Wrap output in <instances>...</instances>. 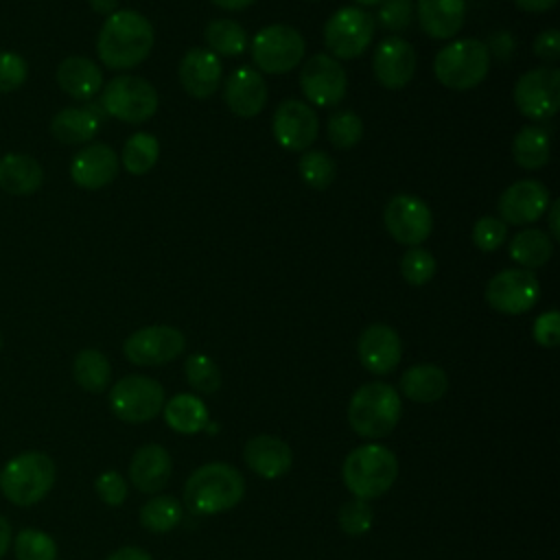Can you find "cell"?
Wrapping results in <instances>:
<instances>
[{
    "instance_id": "cell-14",
    "label": "cell",
    "mask_w": 560,
    "mask_h": 560,
    "mask_svg": "<svg viewBox=\"0 0 560 560\" xmlns=\"http://www.w3.org/2000/svg\"><path fill=\"white\" fill-rule=\"evenodd\" d=\"M514 103L532 120L551 118L560 107V70L542 66L523 72L514 85Z\"/></svg>"
},
{
    "instance_id": "cell-37",
    "label": "cell",
    "mask_w": 560,
    "mask_h": 560,
    "mask_svg": "<svg viewBox=\"0 0 560 560\" xmlns=\"http://www.w3.org/2000/svg\"><path fill=\"white\" fill-rule=\"evenodd\" d=\"M15 560H57V542L42 529H20L11 540Z\"/></svg>"
},
{
    "instance_id": "cell-53",
    "label": "cell",
    "mask_w": 560,
    "mask_h": 560,
    "mask_svg": "<svg viewBox=\"0 0 560 560\" xmlns=\"http://www.w3.org/2000/svg\"><path fill=\"white\" fill-rule=\"evenodd\" d=\"M90 2V7H92V11H96V13H101V15H112V13H116L118 11V4H120V0H88Z\"/></svg>"
},
{
    "instance_id": "cell-50",
    "label": "cell",
    "mask_w": 560,
    "mask_h": 560,
    "mask_svg": "<svg viewBox=\"0 0 560 560\" xmlns=\"http://www.w3.org/2000/svg\"><path fill=\"white\" fill-rule=\"evenodd\" d=\"M107 560H153V558L140 547H120L114 553H109Z\"/></svg>"
},
{
    "instance_id": "cell-30",
    "label": "cell",
    "mask_w": 560,
    "mask_h": 560,
    "mask_svg": "<svg viewBox=\"0 0 560 560\" xmlns=\"http://www.w3.org/2000/svg\"><path fill=\"white\" fill-rule=\"evenodd\" d=\"M551 142L547 129L538 125H525L512 140V158L525 171H538L549 162Z\"/></svg>"
},
{
    "instance_id": "cell-45",
    "label": "cell",
    "mask_w": 560,
    "mask_h": 560,
    "mask_svg": "<svg viewBox=\"0 0 560 560\" xmlns=\"http://www.w3.org/2000/svg\"><path fill=\"white\" fill-rule=\"evenodd\" d=\"M508 238V225L497 217H479L472 225V243L481 252L499 249Z\"/></svg>"
},
{
    "instance_id": "cell-52",
    "label": "cell",
    "mask_w": 560,
    "mask_h": 560,
    "mask_svg": "<svg viewBox=\"0 0 560 560\" xmlns=\"http://www.w3.org/2000/svg\"><path fill=\"white\" fill-rule=\"evenodd\" d=\"M13 534H11V523L4 514H0V560L7 556L9 547H11Z\"/></svg>"
},
{
    "instance_id": "cell-25",
    "label": "cell",
    "mask_w": 560,
    "mask_h": 560,
    "mask_svg": "<svg viewBox=\"0 0 560 560\" xmlns=\"http://www.w3.org/2000/svg\"><path fill=\"white\" fill-rule=\"evenodd\" d=\"M57 85L77 101H90L103 90V70L96 61L83 55L66 57L55 72Z\"/></svg>"
},
{
    "instance_id": "cell-57",
    "label": "cell",
    "mask_w": 560,
    "mask_h": 560,
    "mask_svg": "<svg viewBox=\"0 0 560 560\" xmlns=\"http://www.w3.org/2000/svg\"><path fill=\"white\" fill-rule=\"evenodd\" d=\"M0 348H2V335H0Z\"/></svg>"
},
{
    "instance_id": "cell-15",
    "label": "cell",
    "mask_w": 560,
    "mask_h": 560,
    "mask_svg": "<svg viewBox=\"0 0 560 560\" xmlns=\"http://www.w3.org/2000/svg\"><path fill=\"white\" fill-rule=\"evenodd\" d=\"M184 348L186 337L182 330L166 324L140 328L131 332L122 343V352L133 365H164L177 359Z\"/></svg>"
},
{
    "instance_id": "cell-49",
    "label": "cell",
    "mask_w": 560,
    "mask_h": 560,
    "mask_svg": "<svg viewBox=\"0 0 560 560\" xmlns=\"http://www.w3.org/2000/svg\"><path fill=\"white\" fill-rule=\"evenodd\" d=\"M534 52L545 61H556L560 57V31L547 28L538 33L534 39Z\"/></svg>"
},
{
    "instance_id": "cell-24",
    "label": "cell",
    "mask_w": 560,
    "mask_h": 560,
    "mask_svg": "<svg viewBox=\"0 0 560 560\" xmlns=\"http://www.w3.org/2000/svg\"><path fill=\"white\" fill-rule=\"evenodd\" d=\"M173 472V459L168 451L160 444L140 446L129 462V479L131 483L147 494L162 490Z\"/></svg>"
},
{
    "instance_id": "cell-41",
    "label": "cell",
    "mask_w": 560,
    "mask_h": 560,
    "mask_svg": "<svg viewBox=\"0 0 560 560\" xmlns=\"http://www.w3.org/2000/svg\"><path fill=\"white\" fill-rule=\"evenodd\" d=\"M184 372H186V378L192 385V389H197L201 394H212L221 387V370L206 354H199V352L190 354L184 363Z\"/></svg>"
},
{
    "instance_id": "cell-9",
    "label": "cell",
    "mask_w": 560,
    "mask_h": 560,
    "mask_svg": "<svg viewBox=\"0 0 560 560\" xmlns=\"http://www.w3.org/2000/svg\"><path fill=\"white\" fill-rule=\"evenodd\" d=\"M164 407L162 385L142 374H129L116 381L109 389V409L116 418L140 424L153 420Z\"/></svg>"
},
{
    "instance_id": "cell-35",
    "label": "cell",
    "mask_w": 560,
    "mask_h": 560,
    "mask_svg": "<svg viewBox=\"0 0 560 560\" xmlns=\"http://www.w3.org/2000/svg\"><path fill=\"white\" fill-rule=\"evenodd\" d=\"M160 158V142L155 136L147 131H136L133 136L127 138L122 147V168L131 175H144L149 173Z\"/></svg>"
},
{
    "instance_id": "cell-33",
    "label": "cell",
    "mask_w": 560,
    "mask_h": 560,
    "mask_svg": "<svg viewBox=\"0 0 560 560\" xmlns=\"http://www.w3.org/2000/svg\"><path fill=\"white\" fill-rule=\"evenodd\" d=\"M72 376L77 385L90 394H101L109 387L112 365L107 357L96 348H85L77 352L72 361Z\"/></svg>"
},
{
    "instance_id": "cell-13",
    "label": "cell",
    "mask_w": 560,
    "mask_h": 560,
    "mask_svg": "<svg viewBox=\"0 0 560 560\" xmlns=\"http://www.w3.org/2000/svg\"><path fill=\"white\" fill-rule=\"evenodd\" d=\"M387 234L407 247L422 245L433 230L431 208L416 195H394L383 210Z\"/></svg>"
},
{
    "instance_id": "cell-29",
    "label": "cell",
    "mask_w": 560,
    "mask_h": 560,
    "mask_svg": "<svg viewBox=\"0 0 560 560\" xmlns=\"http://www.w3.org/2000/svg\"><path fill=\"white\" fill-rule=\"evenodd\" d=\"M402 394L413 402H435L448 389V376L433 363H416L400 376Z\"/></svg>"
},
{
    "instance_id": "cell-44",
    "label": "cell",
    "mask_w": 560,
    "mask_h": 560,
    "mask_svg": "<svg viewBox=\"0 0 560 560\" xmlns=\"http://www.w3.org/2000/svg\"><path fill=\"white\" fill-rule=\"evenodd\" d=\"M28 77V63L13 50H0V94L15 92Z\"/></svg>"
},
{
    "instance_id": "cell-42",
    "label": "cell",
    "mask_w": 560,
    "mask_h": 560,
    "mask_svg": "<svg viewBox=\"0 0 560 560\" xmlns=\"http://www.w3.org/2000/svg\"><path fill=\"white\" fill-rule=\"evenodd\" d=\"M337 521L348 536H361L372 527V508L368 505V501L354 497L339 508Z\"/></svg>"
},
{
    "instance_id": "cell-11",
    "label": "cell",
    "mask_w": 560,
    "mask_h": 560,
    "mask_svg": "<svg viewBox=\"0 0 560 560\" xmlns=\"http://www.w3.org/2000/svg\"><path fill=\"white\" fill-rule=\"evenodd\" d=\"M298 81L306 101L317 107H335L348 92V74L341 61L326 52L311 55L302 63Z\"/></svg>"
},
{
    "instance_id": "cell-18",
    "label": "cell",
    "mask_w": 560,
    "mask_h": 560,
    "mask_svg": "<svg viewBox=\"0 0 560 560\" xmlns=\"http://www.w3.org/2000/svg\"><path fill=\"white\" fill-rule=\"evenodd\" d=\"M416 48L402 37H385L372 55L374 79L387 90L405 88L416 74Z\"/></svg>"
},
{
    "instance_id": "cell-2",
    "label": "cell",
    "mask_w": 560,
    "mask_h": 560,
    "mask_svg": "<svg viewBox=\"0 0 560 560\" xmlns=\"http://www.w3.org/2000/svg\"><path fill=\"white\" fill-rule=\"evenodd\" d=\"M245 497L243 475L223 462L199 466L184 486V503L192 514L210 516L232 510Z\"/></svg>"
},
{
    "instance_id": "cell-22",
    "label": "cell",
    "mask_w": 560,
    "mask_h": 560,
    "mask_svg": "<svg viewBox=\"0 0 560 560\" xmlns=\"http://www.w3.org/2000/svg\"><path fill=\"white\" fill-rule=\"evenodd\" d=\"M223 101L228 109L238 118H254L267 103V83L254 68H236L230 72L223 85Z\"/></svg>"
},
{
    "instance_id": "cell-4",
    "label": "cell",
    "mask_w": 560,
    "mask_h": 560,
    "mask_svg": "<svg viewBox=\"0 0 560 560\" xmlns=\"http://www.w3.org/2000/svg\"><path fill=\"white\" fill-rule=\"evenodd\" d=\"M55 479L57 466L50 455L42 451H24L2 466L0 492L9 503L31 508L52 490Z\"/></svg>"
},
{
    "instance_id": "cell-21",
    "label": "cell",
    "mask_w": 560,
    "mask_h": 560,
    "mask_svg": "<svg viewBox=\"0 0 560 560\" xmlns=\"http://www.w3.org/2000/svg\"><path fill=\"white\" fill-rule=\"evenodd\" d=\"M177 77L186 94L203 101L219 90L223 66L221 59L208 48H190L179 61Z\"/></svg>"
},
{
    "instance_id": "cell-46",
    "label": "cell",
    "mask_w": 560,
    "mask_h": 560,
    "mask_svg": "<svg viewBox=\"0 0 560 560\" xmlns=\"http://www.w3.org/2000/svg\"><path fill=\"white\" fill-rule=\"evenodd\" d=\"M94 490L98 494V499L105 503V505H120L125 499H127V481L122 479L120 472L116 470H105L96 477L94 481Z\"/></svg>"
},
{
    "instance_id": "cell-32",
    "label": "cell",
    "mask_w": 560,
    "mask_h": 560,
    "mask_svg": "<svg viewBox=\"0 0 560 560\" xmlns=\"http://www.w3.org/2000/svg\"><path fill=\"white\" fill-rule=\"evenodd\" d=\"M510 258L518 262L523 269H536L542 267L551 254H553V241L547 232L527 228L512 236L510 241Z\"/></svg>"
},
{
    "instance_id": "cell-56",
    "label": "cell",
    "mask_w": 560,
    "mask_h": 560,
    "mask_svg": "<svg viewBox=\"0 0 560 560\" xmlns=\"http://www.w3.org/2000/svg\"><path fill=\"white\" fill-rule=\"evenodd\" d=\"M359 7H378L381 0H354Z\"/></svg>"
},
{
    "instance_id": "cell-1",
    "label": "cell",
    "mask_w": 560,
    "mask_h": 560,
    "mask_svg": "<svg viewBox=\"0 0 560 560\" xmlns=\"http://www.w3.org/2000/svg\"><path fill=\"white\" fill-rule=\"evenodd\" d=\"M153 44L155 31L151 22L133 9H118L105 18L98 31L96 55L105 68L129 70L151 55Z\"/></svg>"
},
{
    "instance_id": "cell-16",
    "label": "cell",
    "mask_w": 560,
    "mask_h": 560,
    "mask_svg": "<svg viewBox=\"0 0 560 560\" xmlns=\"http://www.w3.org/2000/svg\"><path fill=\"white\" fill-rule=\"evenodd\" d=\"M276 142L287 151H306L319 133V120L315 109L298 98L282 101L271 120Z\"/></svg>"
},
{
    "instance_id": "cell-48",
    "label": "cell",
    "mask_w": 560,
    "mask_h": 560,
    "mask_svg": "<svg viewBox=\"0 0 560 560\" xmlns=\"http://www.w3.org/2000/svg\"><path fill=\"white\" fill-rule=\"evenodd\" d=\"M483 44H486V48H488V55L494 57V59L501 61V63L510 61L512 55H514V50H516V39H514L512 33H508V31H494V33L488 37V42H483Z\"/></svg>"
},
{
    "instance_id": "cell-39",
    "label": "cell",
    "mask_w": 560,
    "mask_h": 560,
    "mask_svg": "<svg viewBox=\"0 0 560 560\" xmlns=\"http://www.w3.org/2000/svg\"><path fill=\"white\" fill-rule=\"evenodd\" d=\"M300 177L304 179L306 186L315 190H324L332 184L335 179V162L328 153L317 151V149H306L298 162Z\"/></svg>"
},
{
    "instance_id": "cell-38",
    "label": "cell",
    "mask_w": 560,
    "mask_h": 560,
    "mask_svg": "<svg viewBox=\"0 0 560 560\" xmlns=\"http://www.w3.org/2000/svg\"><path fill=\"white\" fill-rule=\"evenodd\" d=\"M326 136L335 149L348 151L363 138V120L350 109L335 112L326 122Z\"/></svg>"
},
{
    "instance_id": "cell-23",
    "label": "cell",
    "mask_w": 560,
    "mask_h": 560,
    "mask_svg": "<svg viewBox=\"0 0 560 560\" xmlns=\"http://www.w3.org/2000/svg\"><path fill=\"white\" fill-rule=\"evenodd\" d=\"M243 459L252 472L262 479H278L289 472L293 464V453L289 444L276 435H254L245 442Z\"/></svg>"
},
{
    "instance_id": "cell-19",
    "label": "cell",
    "mask_w": 560,
    "mask_h": 560,
    "mask_svg": "<svg viewBox=\"0 0 560 560\" xmlns=\"http://www.w3.org/2000/svg\"><path fill=\"white\" fill-rule=\"evenodd\" d=\"M120 158L105 142H92L77 151L70 162V177L79 188L98 190L112 184L118 175Z\"/></svg>"
},
{
    "instance_id": "cell-54",
    "label": "cell",
    "mask_w": 560,
    "mask_h": 560,
    "mask_svg": "<svg viewBox=\"0 0 560 560\" xmlns=\"http://www.w3.org/2000/svg\"><path fill=\"white\" fill-rule=\"evenodd\" d=\"M558 217H560V203H558V201H553V203L549 206V236H551V241L560 238V225H558Z\"/></svg>"
},
{
    "instance_id": "cell-12",
    "label": "cell",
    "mask_w": 560,
    "mask_h": 560,
    "mask_svg": "<svg viewBox=\"0 0 560 560\" xmlns=\"http://www.w3.org/2000/svg\"><path fill=\"white\" fill-rule=\"evenodd\" d=\"M490 308L505 315H521L534 308L540 298V282L534 271L523 267H512L494 273L483 293Z\"/></svg>"
},
{
    "instance_id": "cell-6",
    "label": "cell",
    "mask_w": 560,
    "mask_h": 560,
    "mask_svg": "<svg viewBox=\"0 0 560 560\" xmlns=\"http://www.w3.org/2000/svg\"><path fill=\"white\" fill-rule=\"evenodd\" d=\"M490 70V55L481 39L464 37L444 44L435 59V79L451 90H470L479 85Z\"/></svg>"
},
{
    "instance_id": "cell-27",
    "label": "cell",
    "mask_w": 560,
    "mask_h": 560,
    "mask_svg": "<svg viewBox=\"0 0 560 560\" xmlns=\"http://www.w3.org/2000/svg\"><path fill=\"white\" fill-rule=\"evenodd\" d=\"M44 182L42 164L26 153H7L0 158V188L9 195H33Z\"/></svg>"
},
{
    "instance_id": "cell-51",
    "label": "cell",
    "mask_w": 560,
    "mask_h": 560,
    "mask_svg": "<svg viewBox=\"0 0 560 560\" xmlns=\"http://www.w3.org/2000/svg\"><path fill=\"white\" fill-rule=\"evenodd\" d=\"M518 9L529 13H545L558 4V0H514Z\"/></svg>"
},
{
    "instance_id": "cell-34",
    "label": "cell",
    "mask_w": 560,
    "mask_h": 560,
    "mask_svg": "<svg viewBox=\"0 0 560 560\" xmlns=\"http://www.w3.org/2000/svg\"><path fill=\"white\" fill-rule=\"evenodd\" d=\"M203 39L208 44V50L214 52L217 57L219 55L238 57V55L245 52V48L249 44L245 28L236 20H228V18L210 20L206 24Z\"/></svg>"
},
{
    "instance_id": "cell-7",
    "label": "cell",
    "mask_w": 560,
    "mask_h": 560,
    "mask_svg": "<svg viewBox=\"0 0 560 560\" xmlns=\"http://www.w3.org/2000/svg\"><path fill=\"white\" fill-rule=\"evenodd\" d=\"M160 105L158 90L142 77L120 74L105 83L101 94V107L112 118L140 125L149 120Z\"/></svg>"
},
{
    "instance_id": "cell-55",
    "label": "cell",
    "mask_w": 560,
    "mask_h": 560,
    "mask_svg": "<svg viewBox=\"0 0 560 560\" xmlns=\"http://www.w3.org/2000/svg\"><path fill=\"white\" fill-rule=\"evenodd\" d=\"M219 9H225V11H243L247 9L254 0H212Z\"/></svg>"
},
{
    "instance_id": "cell-3",
    "label": "cell",
    "mask_w": 560,
    "mask_h": 560,
    "mask_svg": "<svg viewBox=\"0 0 560 560\" xmlns=\"http://www.w3.org/2000/svg\"><path fill=\"white\" fill-rule=\"evenodd\" d=\"M341 477L346 488L363 501L383 497L398 477V457L392 448L370 442L357 446L343 459Z\"/></svg>"
},
{
    "instance_id": "cell-40",
    "label": "cell",
    "mask_w": 560,
    "mask_h": 560,
    "mask_svg": "<svg viewBox=\"0 0 560 560\" xmlns=\"http://www.w3.org/2000/svg\"><path fill=\"white\" fill-rule=\"evenodd\" d=\"M435 269H438V262H435V256L416 245V247H409L402 258H400V273L402 278L411 284V287H422L427 284L433 276H435Z\"/></svg>"
},
{
    "instance_id": "cell-26",
    "label": "cell",
    "mask_w": 560,
    "mask_h": 560,
    "mask_svg": "<svg viewBox=\"0 0 560 560\" xmlns=\"http://www.w3.org/2000/svg\"><path fill=\"white\" fill-rule=\"evenodd\" d=\"M416 13L422 31L433 39H451L466 18V0H418Z\"/></svg>"
},
{
    "instance_id": "cell-43",
    "label": "cell",
    "mask_w": 560,
    "mask_h": 560,
    "mask_svg": "<svg viewBox=\"0 0 560 560\" xmlns=\"http://www.w3.org/2000/svg\"><path fill=\"white\" fill-rule=\"evenodd\" d=\"M413 2L411 0H381L376 11V22L385 31L400 33L411 26Z\"/></svg>"
},
{
    "instance_id": "cell-20",
    "label": "cell",
    "mask_w": 560,
    "mask_h": 560,
    "mask_svg": "<svg viewBox=\"0 0 560 560\" xmlns=\"http://www.w3.org/2000/svg\"><path fill=\"white\" fill-rule=\"evenodd\" d=\"M361 365L372 374H389L402 357V341L387 324H370L357 341Z\"/></svg>"
},
{
    "instance_id": "cell-10",
    "label": "cell",
    "mask_w": 560,
    "mask_h": 560,
    "mask_svg": "<svg viewBox=\"0 0 560 560\" xmlns=\"http://www.w3.org/2000/svg\"><path fill=\"white\" fill-rule=\"evenodd\" d=\"M374 18L361 7H341L324 24V44L335 59H354L374 37Z\"/></svg>"
},
{
    "instance_id": "cell-28",
    "label": "cell",
    "mask_w": 560,
    "mask_h": 560,
    "mask_svg": "<svg viewBox=\"0 0 560 560\" xmlns=\"http://www.w3.org/2000/svg\"><path fill=\"white\" fill-rule=\"evenodd\" d=\"M101 127V114L96 107H66L50 120V133L63 144H85Z\"/></svg>"
},
{
    "instance_id": "cell-31",
    "label": "cell",
    "mask_w": 560,
    "mask_h": 560,
    "mask_svg": "<svg viewBox=\"0 0 560 560\" xmlns=\"http://www.w3.org/2000/svg\"><path fill=\"white\" fill-rule=\"evenodd\" d=\"M164 420L177 433H199L208 424V409L201 398L192 394H177L171 400H164Z\"/></svg>"
},
{
    "instance_id": "cell-36",
    "label": "cell",
    "mask_w": 560,
    "mask_h": 560,
    "mask_svg": "<svg viewBox=\"0 0 560 560\" xmlns=\"http://www.w3.org/2000/svg\"><path fill=\"white\" fill-rule=\"evenodd\" d=\"M179 521H182V505L173 497L158 494L155 499L147 501L140 508V523L149 532H155V534L171 532Z\"/></svg>"
},
{
    "instance_id": "cell-17",
    "label": "cell",
    "mask_w": 560,
    "mask_h": 560,
    "mask_svg": "<svg viewBox=\"0 0 560 560\" xmlns=\"http://www.w3.org/2000/svg\"><path fill=\"white\" fill-rule=\"evenodd\" d=\"M549 203L551 197L545 184L538 179H518L501 192L497 210L505 225H525L538 221Z\"/></svg>"
},
{
    "instance_id": "cell-8",
    "label": "cell",
    "mask_w": 560,
    "mask_h": 560,
    "mask_svg": "<svg viewBox=\"0 0 560 560\" xmlns=\"http://www.w3.org/2000/svg\"><path fill=\"white\" fill-rule=\"evenodd\" d=\"M306 42L289 24H269L254 35L252 59L267 74H284L304 59Z\"/></svg>"
},
{
    "instance_id": "cell-47",
    "label": "cell",
    "mask_w": 560,
    "mask_h": 560,
    "mask_svg": "<svg viewBox=\"0 0 560 560\" xmlns=\"http://www.w3.org/2000/svg\"><path fill=\"white\" fill-rule=\"evenodd\" d=\"M534 339L538 346L556 348L560 341V315L558 311H547L534 322Z\"/></svg>"
},
{
    "instance_id": "cell-5",
    "label": "cell",
    "mask_w": 560,
    "mask_h": 560,
    "mask_svg": "<svg viewBox=\"0 0 560 560\" xmlns=\"http://www.w3.org/2000/svg\"><path fill=\"white\" fill-rule=\"evenodd\" d=\"M400 418V394L381 381L363 383L348 402V422L352 431L368 440L392 433Z\"/></svg>"
}]
</instances>
